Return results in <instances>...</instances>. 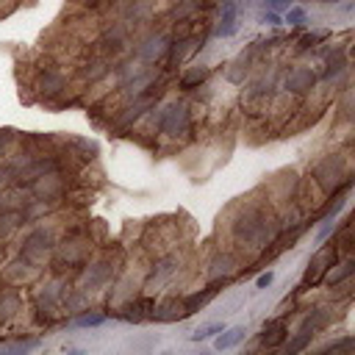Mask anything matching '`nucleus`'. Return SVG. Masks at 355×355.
I'll return each mask as SVG.
<instances>
[{
	"mask_svg": "<svg viewBox=\"0 0 355 355\" xmlns=\"http://www.w3.org/2000/svg\"><path fill=\"white\" fill-rule=\"evenodd\" d=\"M280 217L275 203L244 197L231 208L228 217V247L236 250L242 258H255L261 250H266L277 233H280Z\"/></svg>",
	"mask_w": 355,
	"mask_h": 355,
	"instance_id": "obj_1",
	"label": "nucleus"
},
{
	"mask_svg": "<svg viewBox=\"0 0 355 355\" xmlns=\"http://www.w3.org/2000/svg\"><path fill=\"white\" fill-rule=\"evenodd\" d=\"M148 119V136L153 139H167L172 145L194 139V106L186 98H164L159 106L145 117Z\"/></svg>",
	"mask_w": 355,
	"mask_h": 355,
	"instance_id": "obj_2",
	"label": "nucleus"
},
{
	"mask_svg": "<svg viewBox=\"0 0 355 355\" xmlns=\"http://www.w3.org/2000/svg\"><path fill=\"white\" fill-rule=\"evenodd\" d=\"M308 183L317 189L319 197H328L333 192H352V183H355V172H352V164H350V156L347 153H322L311 170H308Z\"/></svg>",
	"mask_w": 355,
	"mask_h": 355,
	"instance_id": "obj_3",
	"label": "nucleus"
},
{
	"mask_svg": "<svg viewBox=\"0 0 355 355\" xmlns=\"http://www.w3.org/2000/svg\"><path fill=\"white\" fill-rule=\"evenodd\" d=\"M319 89L317 67L311 64H289L280 67L277 73V92L286 95L289 100H306Z\"/></svg>",
	"mask_w": 355,
	"mask_h": 355,
	"instance_id": "obj_4",
	"label": "nucleus"
},
{
	"mask_svg": "<svg viewBox=\"0 0 355 355\" xmlns=\"http://www.w3.org/2000/svg\"><path fill=\"white\" fill-rule=\"evenodd\" d=\"M56 244H58V231H56L53 225H45V220H42V222H31V231L20 239L17 255H23V258L31 261V264L45 266L47 258L53 255Z\"/></svg>",
	"mask_w": 355,
	"mask_h": 355,
	"instance_id": "obj_5",
	"label": "nucleus"
},
{
	"mask_svg": "<svg viewBox=\"0 0 355 355\" xmlns=\"http://www.w3.org/2000/svg\"><path fill=\"white\" fill-rule=\"evenodd\" d=\"M117 272H119V266H117V258L114 255H108V253H98L95 255L92 253V258L78 272L76 283H78L81 289H87L89 295H95V292H103V289L114 286Z\"/></svg>",
	"mask_w": 355,
	"mask_h": 355,
	"instance_id": "obj_6",
	"label": "nucleus"
},
{
	"mask_svg": "<svg viewBox=\"0 0 355 355\" xmlns=\"http://www.w3.org/2000/svg\"><path fill=\"white\" fill-rule=\"evenodd\" d=\"M170 39H172V31L150 25V28H145V34L133 36L128 53H130L136 61L148 64V67H161V61H164V56H167V47H170Z\"/></svg>",
	"mask_w": 355,
	"mask_h": 355,
	"instance_id": "obj_7",
	"label": "nucleus"
},
{
	"mask_svg": "<svg viewBox=\"0 0 355 355\" xmlns=\"http://www.w3.org/2000/svg\"><path fill=\"white\" fill-rule=\"evenodd\" d=\"M339 258H341V253H339V247L333 244V239L317 244V250H314L311 258H308V269H306L300 286H297V295H306V292H311V289H319V286H322V277L328 275V269H330Z\"/></svg>",
	"mask_w": 355,
	"mask_h": 355,
	"instance_id": "obj_8",
	"label": "nucleus"
},
{
	"mask_svg": "<svg viewBox=\"0 0 355 355\" xmlns=\"http://www.w3.org/2000/svg\"><path fill=\"white\" fill-rule=\"evenodd\" d=\"M31 89H34L39 103L56 106L69 89H73V81H69V76L64 73V69H58V67H39V73H36Z\"/></svg>",
	"mask_w": 355,
	"mask_h": 355,
	"instance_id": "obj_9",
	"label": "nucleus"
},
{
	"mask_svg": "<svg viewBox=\"0 0 355 355\" xmlns=\"http://www.w3.org/2000/svg\"><path fill=\"white\" fill-rule=\"evenodd\" d=\"M242 269V255L231 247H217L211 253V258L205 261V280L208 283H220V286H231V280L239 275Z\"/></svg>",
	"mask_w": 355,
	"mask_h": 355,
	"instance_id": "obj_10",
	"label": "nucleus"
},
{
	"mask_svg": "<svg viewBox=\"0 0 355 355\" xmlns=\"http://www.w3.org/2000/svg\"><path fill=\"white\" fill-rule=\"evenodd\" d=\"M69 175H67V170H61V172H47V175H39V178H34L28 186H25V192L31 194V197H39V200H45V203H61V200H67L69 197V192H73V186H69V181H67Z\"/></svg>",
	"mask_w": 355,
	"mask_h": 355,
	"instance_id": "obj_11",
	"label": "nucleus"
},
{
	"mask_svg": "<svg viewBox=\"0 0 355 355\" xmlns=\"http://www.w3.org/2000/svg\"><path fill=\"white\" fill-rule=\"evenodd\" d=\"M133 36H136V34H133L125 23L111 20V23H106V25L100 28V34H98V53H103V56H108V58H119V56H125V53L130 50Z\"/></svg>",
	"mask_w": 355,
	"mask_h": 355,
	"instance_id": "obj_12",
	"label": "nucleus"
},
{
	"mask_svg": "<svg viewBox=\"0 0 355 355\" xmlns=\"http://www.w3.org/2000/svg\"><path fill=\"white\" fill-rule=\"evenodd\" d=\"M266 50H264V45H261V39H255L253 45H247L244 50H239V56L228 64V69H225V78H228V84H233V87H242L247 78H250V73L261 64V61H266Z\"/></svg>",
	"mask_w": 355,
	"mask_h": 355,
	"instance_id": "obj_13",
	"label": "nucleus"
},
{
	"mask_svg": "<svg viewBox=\"0 0 355 355\" xmlns=\"http://www.w3.org/2000/svg\"><path fill=\"white\" fill-rule=\"evenodd\" d=\"M28 311V300L20 286H0V328H12Z\"/></svg>",
	"mask_w": 355,
	"mask_h": 355,
	"instance_id": "obj_14",
	"label": "nucleus"
},
{
	"mask_svg": "<svg viewBox=\"0 0 355 355\" xmlns=\"http://www.w3.org/2000/svg\"><path fill=\"white\" fill-rule=\"evenodd\" d=\"M183 269V255L178 253V250H172V247H167V250H161L156 258H153V264H150V269H148V277L141 280V286H148V283H167V280H172L178 272Z\"/></svg>",
	"mask_w": 355,
	"mask_h": 355,
	"instance_id": "obj_15",
	"label": "nucleus"
},
{
	"mask_svg": "<svg viewBox=\"0 0 355 355\" xmlns=\"http://www.w3.org/2000/svg\"><path fill=\"white\" fill-rule=\"evenodd\" d=\"M153 303H156L153 295H130L125 303L117 306L114 319H122V322H128V325H141V322L150 319Z\"/></svg>",
	"mask_w": 355,
	"mask_h": 355,
	"instance_id": "obj_16",
	"label": "nucleus"
},
{
	"mask_svg": "<svg viewBox=\"0 0 355 355\" xmlns=\"http://www.w3.org/2000/svg\"><path fill=\"white\" fill-rule=\"evenodd\" d=\"M217 20L211 25V36L214 39H228L239 31V14H242V3L239 0H220L217 6Z\"/></svg>",
	"mask_w": 355,
	"mask_h": 355,
	"instance_id": "obj_17",
	"label": "nucleus"
},
{
	"mask_svg": "<svg viewBox=\"0 0 355 355\" xmlns=\"http://www.w3.org/2000/svg\"><path fill=\"white\" fill-rule=\"evenodd\" d=\"M6 269H3V277H6V283H12V286H20V289H25V286H34V283L45 275V266H39V264H31V261H25L23 255H17V261H12V264H3Z\"/></svg>",
	"mask_w": 355,
	"mask_h": 355,
	"instance_id": "obj_18",
	"label": "nucleus"
},
{
	"mask_svg": "<svg viewBox=\"0 0 355 355\" xmlns=\"http://www.w3.org/2000/svg\"><path fill=\"white\" fill-rule=\"evenodd\" d=\"M289 336V314H277L272 319H266L261 325V333L255 339V347H264V350H280L283 341Z\"/></svg>",
	"mask_w": 355,
	"mask_h": 355,
	"instance_id": "obj_19",
	"label": "nucleus"
},
{
	"mask_svg": "<svg viewBox=\"0 0 355 355\" xmlns=\"http://www.w3.org/2000/svg\"><path fill=\"white\" fill-rule=\"evenodd\" d=\"M189 319L186 311H183V300L181 295H164V297H156L153 303V311H150V319L148 322H156V325H172V322H183Z\"/></svg>",
	"mask_w": 355,
	"mask_h": 355,
	"instance_id": "obj_20",
	"label": "nucleus"
},
{
	"mask_svg": "<svg viewBox=\"0 0 355 355\" xmlns=\"http://www.w3.org/2000/svg\"><path fill=\"white\" fill-rule=\"evenodd\" d=\"M67 159H76V161H81V164H92V161H98V156H100V145L95 139H84V136H67L64 141H61V148H58Z\"/></svg>",
	"mask_w": 355,
	"mask_h": 355,
	"instance_id": "obj_21",
	"label": "nucleus"
},
{
	"mask_svg": "<svg viewBox=\"0 0 355 355\" xmlns=\"http://www.w3.org/2000/svg\"><path fill=\"white\" fill-rule=\"evenodd\" d=\"M211 69L208 64H192V67H183L181 73H175V89L181 95H192L197 89H203L208 81H211Z\"/></svg>",
	"mask_w": 355,
	"mask_h": 355,
	"instance_id": "obj_22",
	"label": "nucleus"
},
{
	"mask_svg": "<svg viewBox=\"0 0 355 355\" xmlns=\"http://www.w3.org/2000/svg\"><path fill=\"white\" fill-rule=\"evenodd\" d=\"M220 292H222V286H220V283H205L203 289H194V292H189V295H181L186 317H194V314L205 311L211 303L217 300V295H220Z\"/></svg>",
	"mask_w": 355,
	"mask_h": 355,
	"instance_id": "obj_23",
	"label": "nucleus"
},
{
	"mask_svg": "<svg viewBox=\"0 0 355 355\" xmlns=\"http://www.w3.org/2000/svg\"><path fill=\"white\" fill-rule=\"evenodd\" d=\"M111 69H114V58H108V56H103V53H95V56H89V58L81 64L78 76H81L84 81H89V84H98V81H106V78L111 76Z\"/></svg>",
	"mask_w": 355,
	"mask_h": 355,
	"instance_id": "obj_24",
	"label": "nucleus"
},
{
	"mask_svg": "<svg viewBox=\"0 0 355 355\" xmlns=\"http://www.w3.org/2000/svg\"><path fill=\"white\" fill-rule=\"evenodd\" d=\"M247 325H225L214 339H211V347H214L217 352H228V350H236V347H242L244 341H247Z\"/></svg>",
	"mask_w": 355,
	"mask_h": 355,
	"instance_id": "obj_25",
	"label": "nucleus"
},
{
	"mask_svg": "<svg viewBox=\"0 0 355 355\" xmlns=\"http://www.w3.org/2000/svg\"><path fill=\"white\" fill-rule=\"evenodd\" d=\"M352 275H355V258H352V255H341V258L328 269V275L322 277V286H325V289H336V286H341V283L352 280Z\"/></svg>",
	"mask_w": 355,
	"mask_h": 355,
	"instance_id": "obj_26",
	"label": "nucleus"
},
{
	"mask_svg": "<svg viewBox=\"0 0 355 355\" xmlns=\"http://www.w3.org/2000/svg\"><path fill=\"white\" fill-rule=\"evenodd\" d=\"M23 228H28V222H25V214H23L20 205L0 208V239H9Z\"/></svg>",
	"mask_w": 355,
	"mask_h": 355,
	"instance_id": "obj_27",
	"label": "nucleus"
},
{
	"mask_svg": "<svg viewBox=\"0 0 355 355\" xmlns=\"http://www.w3.org/2000/svg\"><path fill=\"white\" fill-rule=\"evenodd\" d=\"M108 322V314L100 311V308H87L76 317L67 319V328H76V330H95V328H103Z\"/></svg>",
	"mask_w": 355,
	"mask_h": 355,
	"instance_id": "obj_28",
	"label": "nucleus"
},
{
	"mask_svg": "<svg viewBox=\"0 0 355 355\" xmlns=\"http://www.w3.org/2000/svg\"><path fill=\"white\" fill-rule=\"evenodd\" d=\"M333 39V31L330 28H322V31H303L295 36V56H308L314 47H319L322 42Z\"/></svg>",
	"mask_w": 355,
	"mask_h": 355,
	"instance_id": "obj_29",
	"label": "nucleus"
},
{
	"mask_svg": "<svg viewBox=\"0 0 355 355\" xmlns=\"http://www.w3.org/2000/svg\"><path fill=\"white\" fill-rule=\"evenodd\" d=\"M314 344V333H306V330H295L286 336V341H283V350H286L289 355H297L303 350H311Z\"/></svg>",
	"mask_w": 355,
	"mask_h": 355,
	"instance_id": "obj_30",
	"label": "nucleus"
},
{
	"mask_svg": "<svg viewBox=\"0 0 355 355\" xmlns=\"http://www.w3.org/2000/svg\"><path fill=\"white\" fill-rule=\"evenodd\" d=\"M42 341H39V336H14L9 344H3L0 347V352H12V355H25V352H31V350H36Z\"/></svg>",
	"mask_w": 355,
	"mask_h": 355,
	"instance_id": "obj_31",
	"label": "nucleus"
},
{
	"mask_svg": "<svg viewBox=\"0 0 355 355\" xmlns=\"http://www.w3.org/2000/svg\"><path fill=\"white\" fill-rule=\"evenodd\" d=\"M225 328V322H203L200 328H194L192 333H189V341L192 344H200V341H211L220 330Z\"/></svg>",
	"mask_w": 355,
	"mask_h": 355,
	"instance_id": "obj_32",
	"label": "nucleus"
},
{
	"mask_svg": "<svg viewBox=\"0 0 355 355\" xmlns=\"http://www.w3.org/2000/svg\"><path fill=\"white\" fill-rule=\"evenodd\" d=\"M283 25H292V28H300V31H306L308 28V12H306V6H289L286 12H283Z\"/></svg>",
	"mask_w": 355,
	"mask_h": 355,
	"instance_id": "obj_33",
	"label": "nucleus"
},
{
	"mask_svg": "<svg viewBox=\"0 0 355 355\" xmlns=\"http://www.w3.org/2000/svg\"><path fill=\"white\" fill-rule=\"evenodd\" d=\"M17 139H20V130L0 128V161H6L12 156V150L17 148Z\"/></svg>",
	"mask_w": 355,
	"mask_h": 355,
	"instance_id": "obj_34",
	"label": "nucleus"
},
{
	"mask_svg": "<svg viewBox=\"0 0 355 355\" xmlns=\"http://www.w3.org/2000/svg\"><path fill=\"white\" fill-rule=\"evenodd\" d=\"M355 347V336H336V339H328L325 344H319L317 350L319 352H330V350H352Z\"/></svg>",
	"mask_w": 355,
	"mask_h": 355,
	"instance_id": "obj_35",
	"label": "nucleus"
},
{
	"mask_svg": "<svg viewBox=\"0 0 355 355\" xmlns=\"http://www.w3.org/2000/svg\"><path fill=\"white\" fill-rule=\"evenodd\" d=\"M317 225H319V231H317L314 242L322 244V242H328V239L333 236V231H336V225H339V217H328V220H322V222H317Z\"/></svg>",
	"mask_w": 355,
	"mask_h": 355,
	"instance_id": "obj_36",
	"label": "nucleus"
},
{
	"mask_svg": "<svg viewBox=\"0 0 355 355\" xmlns=\"http://www.w3.org/2000/svg\"><path fill=\"white\" fill-rule=\"evenodd\" d=\"M258 20H261L264 25H269V28H280V25H283V14H280V12H272V9H264V12L258 14Z\"/></svg>",
	"mask_w": 355,
	"mask_h": 355,
	"instance_id": "obj_37",
	"label": "nucleus"
},
{
	"mask_svg": "<svg viewBox=\"0 0 355 355\" xmlns=\"http://www.w3.org/2000/svg\"><path fill=\"white\" fill-rule=\"evenodd\" d=\"M292 3H295V0H261V6H264V9H272V12H280V14L286 12Z\"/></svg>",
	"mask_w": 355,
	"mask_h": 355,
	"instance_id": "obj_38",
	"label": "nucleus"
},
{
	"mask_svg": "<svg viewBox=\"0 0 355 355\" xmlns=\"http://www.w3.org/2000/svg\"><path fill=\"white\" fill-rule=\"evenodd\" d=\"M272 280H275V272H272V269L261 272V275L255 277V289H258V292H261V289H269V286H272Z\"/></svg>",
	"mask_w": 355,
	"mask_h": 355,
	"instance_id": "obj_39",
	"label": "nucleus"
},
{
	"mask_svg": "<svg viewBox=\"0 0 355 355\" xmlns=\"http://www.w3.org/2000/svg\"><path fill=\"white\" fill-rule=\"evenodd\" d=\"M322 3H325V6H339L341 0H322Z\"/></svg>",
	"mask_w": 355,
	"mask_h": 355,
	"instance_id": "obj_40",
	"label": "nucleus"
},
{
	"mask_svg": "<svg viewBox=\"0 0 355 355\" xmlns=\"http://www.w3.org/2000/svg\"><path fill=\"white\" fill-rule=\"evenodd\" d=\"M0 3H9V6H12V3H14V0H0Z\"/></svg>",
	"mask_w": 355,
	"mask_h": 355,
	"instance_id": "obj_41",
	"label": "nucleus"
}]
</instances>
